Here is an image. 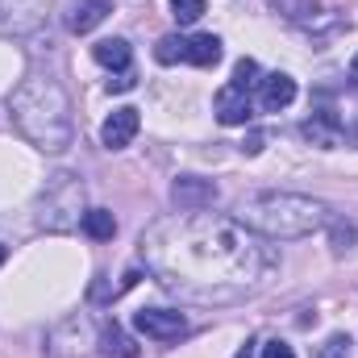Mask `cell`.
<instances>
[{"instance_id":"cell-8","label":"cell","mask_w":358,"mask_h":358,"mask_svg":"<svg viewBox=\"0 0 358 358\" xmlns=\"http://www.w3.org/2000/svg\"><path fill=\"white\" fill-rule=\"evenodd\" d=\"M171 200H176V213H200V208H213L217 204V183L200 176H179L171 183Z\"/></svg>"},{"instance_id":"cell-24","label":"cell","mask_w":358,"mask_h":358,"mask_svg":"<svg viewBox=\"0 0 358 358\" xmlns=\"http://www.w3.org/2000/svg\"><path fill=\"white\" fill-rule=\"evenodd\" d=\"M129 88H134V71H129V67H125V71H117V76L108 80V92H129Z\"/></svg>"},{"instance_id":"cell-13","label":"cell","mask_w":358,"mask_h":358,"mask_svg":"<svg viewBox=\"0 0 358 358\" xmlns=\"http://www.w3.org/2000/svg\"><path fill=\"white\" fill-rule=\"evenodd\" d=\"M96 350H100V358H138L134 338H129V334H125L117 321L100 325V342H96Z\"/></svg>"},{"instance_id":"cell-22","label":"cell","mask_w":358,"mask_h":358,"mask_svg":"<svg viewBox=\"0 0 358 358\" xmlns=\"http://www.w3.org/2000/svg\"><path fill=\"white\" fill-rule=\"evenodd\" d=\"M313 358H350V338H346V334L325 338V342L317 346V355H313Z\"/></svg>"},{"instance_id":"cell-6","label":"cell","mask_w":358,"mask_h":358,"mask_svg":"<svg viewBox=\"0 0 358 358\" xmlns=\"http://www.w3.org/2000/svg\"><path fill=\"white\" fill-rule=\"evenodd\" d=\"M50 0H0V34L4 38H25L46 21Z\"/></svg>"},{"instance_id":"cell-21","label":"cell","mask_w":358,"mask_h":358,"mask_svg":"<svg viewBox=\"0 0 358 358\" xmlns=\"http://www.w3.org/2000/svg\"><path fill=\"white\" fill-rule=\"evenodd\" d=\"M255 84H259V63H255V59H238V67H234V88L250 92Z\"/></svg>"},{"instance_id":"cell-12","label":"cell","mask_w":358,"mask_h":358,"mask_svg":"<svg viewBox=\"0 0 358 358\" xmlns=\"http://www.w3.org/2000/svg\"><path fill=\"white\" fill-rule=\"evenodd\" d=\"M108 13H113V0H76V8L67 13V29L71 34H92Z\"/></svg>"},{"instance_id":"cell-1","label":"cell","mask_w":358,"mask_h":358,"mask_svg":"<svg viewBox=\"0 0 358 358\" xmlns=\"http://www.w3.org/2000/svg\"><path fill=\"white\" fill-rule=\"evenodd\" d=\"M142 259L167 292L187 300H242L279 271V255L263 234L208 208L159 217L142 234Z\"/></svg>"},{"instance_id":"cell-7","label":"cell","mask_w":358,"mask_h":358,"mask_svg":"<svg viewBox=\"0 0 358 358\" xmlns=\"http://www.w3.org/2000/svg\"><path fill=\"white\" fill-rule=\"evenodd\" d=\"M134 329L167 346L187 334V321H183V313H171V308H142V313H134Z\"/></svg>"},{"instance_id":"cell-2","label":"cell","mask_w":358,"mask_h":358,"mask_svg":"<svg viewBox=\"0 0 358 358\" xmlns=\"http://www.w3.org/2000/svg\"><path fill=\"white\" fill-rule=\"evenodd\" d=\"M8 113H13L17 134L42 155H63L76 142L71 96L50 76H25L8 96Z\"/></svg>"},{"instance_id":"cell-25","label":"cell","mask_w":358,"mask_h":358,"mask_svg":"<svg viewBox=\"0 0 358 358\" xmlns=\"http://www.w3.org/2000/svg\"><path fill=\"white\" fill-rule=\"evenodd\" d=\"M242 150H246V155H259V150H263V134H250V142H246Z\"/></svg>"},{"instance_id":"cell-26","label":"cell","mask_w":358,"mask_h":358,"mask_svg":"<svg viewBox=\"0 0 358 358\" xmlns=\"http://www.w3.org/2000/svg\"><path fill=\"white\" fill-rule=\"evenodd\" d=\"M350 80L358 84V55H355V63H350Z\"/></svg>"},{"instance_id":"cell-16","label":"cell","mask_w":358,"mask_h":358,"mask_svg":"<svg viewBox=\"0 0 358 358\" xmlns=\"http://www.w3.org/2000/svg\"><path fill=\"white\" fill-rule=\"evenodd\" d=\"M183 63L217 67V63H221V38H213V34H196V38H187V59H183Z\"/></svg>"},{"instance_id":"cell-27","label":"cell","mask_w":358,"mask_h":358,"mask_svg":"<svg viewBox=\"0 0 358 358\" xmlns=\"http://www.w3.org/2000/svg\"><path fill=\"white\" fill-rule=\"evenodd\" d=\"M4 259H8V250H4V246H0V267H4Z\"/></svg>"},{"instance_id":"cell-14","label":"cell","mask_w":358,"mask_h":358,"mask_svg":"<svg viewBox=\"0 0 358 358\" xmlns=\"http://www.w3.org/2000/svg\"><path fill=\"white\" fill-rule=\"evenodd\" d=\"M300 134H304L313 146H321V150H334V146L342 142V125H338L329 113H317L313 121H304V125H300Z\"/></svg>"},{"instance_id":"cell-20","label":"cell","mask_w":358,"mask_h":358,"mask_svg":"<svg viewBox=\"0 0 358 358\" xmlns=\"http://www.w3.org/2000/svg\"><path fill=\"white\" fill-rule=\"evenodd\" d=\"M329 229H334V234H329V238H334V255H346L358 238L355 221H329Z\"/></svg>"},{"instance_id":"cell-15","label":"cell","mask_w":358,"mask_h":358,"mask_svg":"<svg viewBox=\"0 0 358 358\" xmlns=\"http://www.w3.org/2000/svg\"><path fill=\"white\" fill-rule=\"evenodd\" d=\"M92 59H96L100 67H108V71H125L129 59H134V50H129L125 38H104V42L92 46Z\"/></svg>"},{"instance_id":"cell-4","label":"cell","mask_w":358,"mask_h":358,"mask_svg":"<svg viewBox=\"0 0 358 358\" xmlns=\"http://www.w3.org/2000/svg\"><path fill=\"white\" fill-rule=\"evenodd\" d=\"M38 221L50 234H67V229H76L84 221V183L71 171H59L46 183V192L38 200Z\"/></svg>"},{"instance_id":"cell-23","label":"cell","mask_w":358,"mask_h":358,"mask_svg":"<svg viewBox=\"0 0 358 358\" xmlns=\"http://www.w3.org/2000/svg\"><path fill=\"white\" fill-rule=\"evenodd\" d=\"M263 358H296V350H292L287 342H279V338H275V342L263 346Z\"/></svg>"},{"instance_id":"cell-19","label":"cell","mask_w":358,"mask_h":358,"mask_svg":"<svg viewBox=\"0 0 358 358\" xmlns=\"http://www.w3.org/2000/svg\"><path fill=\"white\" fill-rule=\"evenodd\" d=\"M204 13H208L204 0H171V17H176L179 25H196Z\"/></svg>"},{"instance_id":"cell-5","label":"cell","mask_w":358,"mask_h":358,"mask_svg":"<svg viewBox=\"0 0 358 358\" xmlns=\"http://www.w3.org/2000/svg\"><path fill=\"white\" fill-rule=\"evenodd\" d=\"M100 342V329L92 325L88 313H71L63 317L50 334H46V355L50 358H88Z\"/></svg>"},{"instance_id":"cell-3","label":"cell","mask_w":358,"mask_h":358,"mask_svg":"<svg viewBox=\"0 0 358 358\" xmlns=\"http://www.w3.org/2000/svg\"><path fill=\"white\" fill-rule=\"evenodd\" d=\"M234 217L263 234V238H275V242H292V238H308L317 229H325L334 221L329 204L317 200V196H304V192H250L234 204Z\"/></svg>"},{"instance_id":"cell-18","label":"cell","mask_w":358,"mask_h":358,"mask_svg":"<svg viewBox=\"0 0 358 358\" xmlns=\"http://www.w3.org/2000/svg\"><path fill=\"white\" fill-rule=\"evenodd\" d=\"M155 59H159L163 67H171V63H183V59H187V38H179V34H167V38H159V46H155Z\"/></svg>"},{"instance_id":"cell-10","label":"cell","mask_w":358,"mask_h":358,"mask_svg":"<svg viewBox=\"0 0 358 358\" xmlns=\"http://www.w3.org/2000/svg\"><path fill=\"white\" fill-rule=\"evenodd\" d=\"M250 117H255L250 92L234 88V84L217 92V121H221V125H250Z\"/></svg>"},{"instance_id":"cell-17","label":"cell","mask_w":358,"mask_h":358,"mask_svg":"<svg viewBox=\"0 0 358 358\" xmlns=\"http://www.w3.org/2000/svg\"><path fill=\"white\" fill-rule=\"evenodd\" d=\"M80 229L88 234L92 242H108V238L117 234V217H113L108 208H88L84 221H80Z\"/></svg>"},{"instance_id":"cell-11","label":"cell","mask_w":358,"mask_h":358,"mask_svg":"<svg viewBox=\"0 0 358 358\" xmlns=\"http://www.w3.org/2000/svg\"><path fill=\"white\" fill-rule=\"evenodd\" d=\"M296 100V80L283 71H271L267 80H259V108L263 113H279Z\"/></svg>"},{"instance_id":"cell-9","label":"cell","mask_w":358,"mask_h":358,"mask_svg":"<svg viewBox=\"0 0 358 358\" xmlns=\"http://www.w3.org/2000/svg\"><path fill=\"white\" fill-rule=\"evenodd\" d=\"M138 125H142V117H138V108H117V113H108V121L100 125V142L108 146V150H125L134 138H138Z\"/></svg>"}]
</instances>
